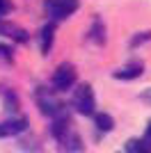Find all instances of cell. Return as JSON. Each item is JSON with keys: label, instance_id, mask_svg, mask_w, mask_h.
I'll list each match as a JSON object with an SVG mask.
<instances>
[{"label": "cell", "instance_id": "7", "mask_svg": "<svg viewBox=\"0 0 151 153\" xmlns=\"http://www.w3.org/2000/svg\"><path fill=\"white\" fill-rule=\"evenodd\" d=\"M142 71H144V66L140 62H133V64H126V66H121V69H117L112 73L117 80H135V78L142 76Z\"/></svg>", "mask_w": 151, "mask_h": 153}, {"label": "cell", "instance_id": "15", "mask_svg": "<svg viewBox=\"0 0 151 153\" xmlns=\"http://www.w3.org/2000/svg\"><path fill=\"white\" fill-rule=\"evenodd\" d=\"M147 39H151V32H144V37H135L131 41V46H138V44H144Z\"/></svg>", "mask_w": 151, "mask_h": 153}, {"label": "cell", "instance_id": "12", "mask_svg": "<svg viewBox=\"0 0 151 153\" xmlns=\"http://www.w3.org/2000/svg\"><path fill=\"white\" fill-rule=\"evenodd\" d=\"M5 108L7 110H19V98H16V94H9V91H7L5 94Z\"/></svg>", "mask_w": 151, "mask_h": 153}, {"label": "cell", "instance_id": "4", "mask_svg": "<svg viewBox=\"0 0 151 153\" xmlns=\"http://www.w3.org/2000/svg\"><path fill=\"white\" fill-rule=\"evenodd\" d=\"M39 108H41V112L44 114H48V117H60V114H64V105L60 101H55L50 94H44V91H39Z\"/></svg>", "mask_w": 151, "mask_h": 153}, {"label": "cell", "instance_id": "3", "mask_svg": "<svg viewBox=\"0 0 151 153\" xmlns=\"http://www.w3.org/2000/svg\"><path fill=\"white\" fill-rule=\"evenodd\" d=\"M46 9L55 21H62L78 9V0H46Z\"/></svg>", "mask_w": 151, "mask_h": 153}, {"label": "cell", "instance_id": "16", "mask_svg": "<svg viewBox=\"0 0 151 153\" xmlns=\"http://www.w3.org/2000/svg\"><path fill=\"white\" fill-rule=\"evenodd\" d=\"M140 98H142L144 103H151V87H149V89H144V91H142V94H140Z\"/></svg>", "mask_w": 151, "mask_h": 153}, {"label": "cell", "instance_id": "9", "mask_svg": "<svg viewBox=\"0 0 151 153\" xmlns=\"http://www.w3.org/2000/svg\"><path fill=\"white\" fill-rule=\"evenodd\" d=\"M94 123H96V130H101V133H110L114 128V119L108 112H99L94 117Z\"/></svg>", "mask_w": 151, "mask_h": 153}, {"label": "cell", "instance_id": "8", "mask_svg": "<svg viewBox=\"0 0 151 153\" xmlns=\"http://www.w3.org/2000/svg\"><path fill=\"white\" fill-rule=\"evenodd\" d=\"M126 151L128 153H151V140H128L126 142Z\"/></svg>", "mask_w": 151, "mask_h": 153}, {"label": "cell", "instance_id": "5", "mask_svg": "<svg viewBox=\"0 0 151 153\" xmlns=\"http://www.w3.org/2000/svg\"><path fill=\"white\" fill-rule=\"evenodd\" d=\"M28 128V121L23 117L19 119H7V121L0 123V137H14V135H21Z\"/></svg>", "mask_w": 151, "mask_h": 153}, {"label": "cell", "instance_id": "17", "mask_svg": "<svg viewBox=\"0 0 151 153\" xmlns=\"http://www.w3.org/2000/svg\"><path fill=\"white\" fill-rule=\"evenodd\" d=\"M147 137L151 140V119H149V126H147Z\"/></svg>", "mask_w": 151, "mask_h": 153}, {"label": "cell", "instance_id": "13", "mask_svg": "<svg viewBox=\"0 0 151 153\" xmlns=\"http://www.w3.org/2000/svg\"><path fill=\"white\" fill-rule=\"evenodd\" d=\"M12 12V2H9V0H0V16H2V14H9Z\"/></svg>", "mask_w": 151, "mask_h": 153}, {"label": "cell", "instance_id": "10", "mask_svg": "<svg viewBox=\"0 0 151 153\" xmlns=\"http://www.w3.org/2000/svg\"><path fill=\"white\" fill-rule=\"evenodd\" d=\"M53 34H55V25L53 23L44 25V30H41V53H48L53 48Z\"/></svg>", "mask_w": 151, "mask_h": 153}, {"label": "cell", "instance_id": "14", "mask_svg": "<svg viewBox=\"0 0 151 153\" xmlns=\"http://www.w3.org/2000/svg\"><path fill=\"white\" fill-rule=\"evenodd\" d=\"M0 57L7 59V62H12V51H9L7 46H0Z\"/></svg>", "mask_w": 151, "mask_h": 153}, {"label": "cell", "instance_id": "6", "mask_svg": "<svg viewBox=\"0 0 151 153\" xmlns=\"http://www.w3.org/2000/svg\"><path fill=\"white\" fill-rule=\"evenodd\" d=\"M0 34L14 39V41H19V44H25V41H28V32H25L23 27H19L16 23H7V21H0Z\"/></svg>", "mask_w": 151, "mask_h": 153}, {"label": "cell", "instance_id": "11", "mask_svg": "<svg viewBox=\"0 0 151 153\" xmlns=\"http://www.w3.org/2000/svg\"><path fill=\"white\" fill-rule=\"evenodd\" d=\"M89 39H92L94 44H103V41H105V27H103V23H101L99 19L94 21V25L89 30Z\"/></svg>", "mask_w": 151, "mask_h": 153}, {"label": "cell", "instance_id": "2", "mask_svg": "<svg viewBox=\"0 0 151 153\" xmlns=\"http://www.w3.org/2000/svg\"><path fill=\"white\" fill-rule=\"evenodd\" d=\"M76 78H78V73H76V66L73 64H60L55 69V73H53V87H55L57 91H67L71 89L76 85Z\"/></svg>", "mask_w": 151, "mask_h": 153}, {"label": "cell", "instance_id": "1", "mask_svg": "<svg viewBox=\"0 0 151 153\" xmlns=\"http://www.w3.org/2000/svg\"><path fill=\"white\" fill-rule=\"evenodd\" d=\"M73 108L85 117H92L96 112V98L89 85H78V89L73 91Z\"/></svg>", "mask_w": 151, "mask_h": 153}]
</instances>
